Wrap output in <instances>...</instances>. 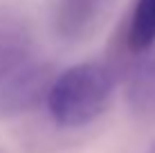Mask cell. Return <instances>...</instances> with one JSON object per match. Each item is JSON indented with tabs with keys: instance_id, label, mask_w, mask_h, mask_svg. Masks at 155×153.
Instances as JSON below:
<instances>
[{
	"instance_id": "obj_1",
	"label": "cell",
	"mask_w": 155,
	"mask_h": 153,
	"mask_svg": "<svg viewBox=\"0 0 155 153\" xmlns=\"http://www.w3.org/2000/svg\"><path fill=\"white\" fill-rule=\"evenodd\" d=\"M113 92L115 72L106 63L85 61L54 77L45 104L58 126L79 128L106 113Z\"/></svg>"
},
{
	"instance_id": "obj_2",
	"label": "cell",
	"mask_w": 155,
	"mask_h": 153,
	"mask_svg": "<svg viewBox=\"0 0 155 153\" xmlns=\"http://www.w3.org/2000/svg\"><path fill=\"white\" fill-rule=\"evenodd\" d=\"M52 81H54L52 65L45 63L18 65L14 72H9L0 90V110L5 115H20L36 108L47 99Z\"/></svg>"
},
{
	"instance_id": "obj_3",
	"label": "cell",
	"mask_w": 155,
	"mask_h": 153,
	"mask_svg": "<svg viewBox=\"0 0 155 153\" xmlns=\"http://www.w3.org/2000/svg\"><path fill=\"white\" fill-rule=\"evenodd\" d=\"M104 0H58L56 32L68 41H77L94 27Z\"/></svg>"
},
{
	"instance_id": "obj_4",
	"label": "cell",
	"mask_w": 155,
	"mask_h": 153,
	"mask_svg": "<svg viewBox=\"0 0 155 153\" xmlns=\"http://www.w3.org/2000/svg\"><path fill=\"white\" fill-rule=\"evenodd\" d=\"M126 101L140 119H155V56L144 59L133 70L126 88Z\"/></svg>"
},
{
	"instance_id": "obj_5",
	"label": "cell",
	"mask_w": 155,
	"mask_h": 153,
	"mask_svg": "<svg viewBox=\"0 0 155 153\" xmlns=\"http://www.w3.org/2000/svg\"><path fill=\"white\" fill-rule=\"evenodd\" d=\"M126 45L140 54L155 45V0H137L126 29Z\"/></svg>"
}]
</instances>
